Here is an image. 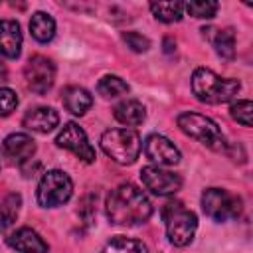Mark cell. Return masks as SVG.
I'll return each instance as SVG.
<instances>
[{"instance_id":"cell-5","label":"cell","mask_w":253,"mask_h":253,"mask_svg":"<svg viewBox=\"0 0 253 253\" xmlns=\"http://www.w3.org/2000/svg\"><path fill=\"white\" fill-rule=\"evenodd\" d=\"M178 126L184 134L190 138L202 142L204 146L211 150H223L225 148V136L215 121H211L206 115L200 113H182L178 117Z\"/></svg>"},{"instance_id":"cell-2","label":"cell","mask_w":253,"mask_h":253,"mask_svg":"<svg viewBox=\"0 0 253 253\" xmlns=\"http://www.w3.org/2000/svg\"><path fill=\"white\" fill-rule=\"evenodd\" d=\"M241 85L237 79L219 77L215 71L198 67L192 75V91L198 101L208 105H221L231 101L239 93Z\"/></svg>"},{"instance_id":"cell-3","label":"cell","mask_w":253,"mask_h":253,"mask_svg":"<svg viewBox=\"0 0 253 253\" xmlns=\"http://www.w3.org/2000/svg\"><path fill=\"white\" fill-rule=\"evenodd\" d=\"M162 219L166 225V237L176 247H186L192 243L198 229V217L194 211L184 208L182 202H168L162 208Z\"/></svg>"},{"instance_id":"cell-4","label":"cell","mask_w":253,"mask_h":253,"mask_svg":"<svg viewBox=\"0 0 253 253\" xmlns=\"http://www.w3.org/2000/svg\"><path fill=\"white\" fill-rule=\"evenodd\" d=\"M101 148L111 160L126 166L138 158L142 142H140L138 132L132 128H111L103 132Z\"/></svg>"},{"instance_id":"cell-6","label":"cell","mask_w":253,"mask_h":253,"mask_svg":"<svg viewBox=\"0 0 253 253\" xmlns=\"http://www.w3.org/2000/svg\"><path fill=\"white\" fill-rule=\"evenodd\" d=\"M73 194V182L63 170H49L38 184V204L43 208H57Z\"/></svg>"},{"instance_id":"cell-27","label":"cell","mask_w":253,"mask_h":253,"mask_svg":"<svg viewBox=\"0 0 253 253\" xmlns=\"http://www.w3.org/2000/svg\"><path fill=\"white\" fill-rule=\"evenodd\" d=\"M16 107H18V95L8 87H0V117H8Z\"/></svg>"},{"instance_id":"cell-21","label":"cell","mask_w":253,"mask_h":253,"mask_svg":"<svg viewBox=\"0 0 253 253\" xmlns=\"http://www.w3.org/2000/svg\"><path fill=\"white\" fill-rule=\"evenodd\" d=\"M150 12L154 14L156 20L172 24V22H180L182 20L184 4L182 2H152L150 4Z\"/></svg>"},{"instance_id":"cell-26","label":"cell","mask_w":253,"mask_h":253,"mask_svg":"<svg viewBox=\"0 0 253 253\" xmlns=\"http://www.w3.org/2000/svg\"><path fill=\"white\" fill-rule=\"evenodd\" d=\"M123 40H125L126 47H130V49L136 51V53L148 51V47H150V40H148L146 36L138 34V32H125V34H123Z\"/></svg>"},{"instance_id":"cell-10","label":"cell","mask_w":253,"mask_h":253,"mask_svg":"<svg viewBox=\"0 0 253 253\" xmlns=\"http://www.w3.org/2000/svg\"><path fill=\"white\" fill-rule=\"evenodd\" d=\"M140 180L154 196H172L182 188V178L160 166H144L140 170Z\"/></svg>"},{"instance_id":"cell-1","label":"cell","mask_w":253,"mask_h":253,"mask_svg":"<svg viewBox=\"0 0 253 253\" xmlns=\"http://www.w3.org/2000/svg\"><path fill=\"white\" fill-rule=\"evenodd\" d=\"M105 211L111 223L132 227L148 221L152 215V204L138 186L126 182L109 192Z\"/></svg>"},{"instance_id":"cell-13","label":"cell","mask_w":253,"mask_h":253,"mask_svg":"<svg viewBox=\"0 0 253 253\" xmlns=\"http://www.w3.org/2000/svg\"><path fill=\"white\" fill-rule=\"evenodd\" d=\"M6 243L20 251V253H47V243L42 239V235L30 227H20L14 233L6 237Z\"/></svg>"},{"instance_id":"cell-23","label":"cell","mask_w":253,"mask_h":253,"mask_svg":"<svg viewBox=\"0 0 253 253\" xmlns=\"http://www.w3.org/2000/svg\"><path fill=\"white\" fill-rule=\"evenodd\" d=\"M97 91H99V95H103L105 99H111V97H119V95L128 93V85H126V81H123V79L117 77V75H105V77H101V81L97 83Z\"/></svg>"},{"instance_id":"cell-18","label":"cell","mask_w":253,"mask_h":253,"mask_svg":"<svg viewBox=\"0 0 253 253\" xmlns=\"http://www.w3.org/2000/svg\"><path fill=\"white\" fill-rule=\"evenodd\" d=\"M61 101H63V107L69 113L79 115V117L85 115L93 105L91 93L87 89H83V87H67L63 91V95H61Z\"/></svg>"},{"instance_id":"cell-8","label":"cell","mask_w":253,"mask_h":253,"mask_svg":"<svg viewBox=\"0 0 253 253\" xmlns=\"http://www.w3.org/2000/svg\"><path fill=\"white\" fill-rule=\"evenodd\" d=\"M24 77L28 87L38 93V95H45L55 81V65L51 59H47L45 55H32L24 67Z\"/></svg>"},{"instance_id":"cell-7","label":"cell","mask_w":253,"mask_h":253,"mask_svg":"<svg viewBox=\"0 0 253 253\" xmlns=\"http://www.w3.org/2000/svg\"><path fill=\"white\" fill-rule=\"evenodd\" d=\"M202 210L213 221H229L241 213V200L227 190L208 188L202 194Z\"/></svg>"},{"instance_id":"cell-29","label":"cell","mask_w":253,"mask_h":253,"mask_svg":"<svg viewBox=\"0 0 253 253\" xmlns=\"http://www.w3.org/2000/svg\"><path fill=\"white\" fill-rule=\"evenodd\" d=\"M174 45H176V43H172V40H170V38H166V40H164V51H166V53H170Z\"/></svg>"},{"instance_id":"cell-16","label":"cell","mask_w":253,"mask_h":253,"mask_svg":"<svg viewBox=\"0 0 253 253\" xmlns=\"http://www.w3.org/2000/svg\"><path fill=\"white\" fill-rule=\"evenodd\" d=\"M204 36L210 38V42L213 43L215 51L219 57L223 59H233L235 57V34L231 28H223V30H215V28H204L202 30Z\"/></svg>"},{"instance_id":"cell-28","label":"cell","mask_w":253,"mask_h":253,"mask_svg":"<svg viewBox=\"0 0 253 253\" xmlns=\"http://www.w3.org/2000/svg\"><path fill=\"white\" fill-rule=\"evenodd\" d=\"M8 79V69H6V65L0 61V83H4Z\"/></svg>"},{"instance_id":"cell-24","label":"cell","mask_w":253,"mask_h":253,"mask_svg":"<svg viewBox=\"0 0 253 253\" xmlns=\"http://www.w3.org/2000/svg\"><path fill=\"white\" fill-rule=\"evenodd\" d=\"M186 12L194 18H200V20H210L217 14V8L219 4L217 2H211V0H192L188 4H184Z\"/></svg>"},{"instance_id":"cell-20","label":"cell","mask_w":253,"mask_h":253,"mask_svg":"<svg viewBox=\"0 0 253 253\" xmlns=\"http://www.w3.org/2000/svg\"><path fill=\"white\" fill-rule=\"evenodd\" d=\"M101 253H148V249L140 239L117 235V237H113L111 241L105 243Z\"/></svg>"},{"instance_id":"cell-17","label":"cell","mask_w":253,"mask_h":253,"mask_svg":"<svg viewBox=\"0 0 253 253\" xmlns=\"http://www.w3.org/2000/svg\"><path fill=\"white\" fill-rule=\"evenodd\" d=\"M113 113H115V119H117L119 123L126 125V126H136V125H140V123L146 119V109H144V105H142L140 101H136V99L121 101V103L113 109Z\"/></svg>"},{"instance_id":"cell-22","label":"cell","mask_w":253,"mask_h":253,"mask_svg":"<svg viewBox=\"0 0 253 253\" xmlns=\"http://www.w3.org/2000/svg\"><path fill=\"white\" fill-rule=\"evenodd\" d=\"M20 196L18 194H8L2 202H0V233H4L18 217V210H20Z\"/></svg>"},{"instance_id":"cell-14","label":"cell","mask_w":253,"mask_h":253,"mask_svg":"<svg viewBox=\"0 0 253 253\" xmlns=\"http://www.w3.org/2000/svg\"><path fill=\"white\" fill-rule=\"evenodd\" d=\"M22 125L28 130H34V132H40V134H47L59 125V115L51 107H36V109H30L24 115Z\"/></svg>"},{"instance_id":"cell-25","label":"cell","mask_w":253,"mask_h":253,"mask_svg":"<svg viewBox=\"0 0 253 253\" xmlns=\"http://www.w3.org/2000/svg\"><path fill=\"white\" fill-rule=\"evenodd\" d=\"M229 113H231V119L237 121L239 125L251 126V115H253L251 101H237V103H233L231 109H229Z\"/></svg>"},{"instance_id":"cell-9","label":"cell","mask_w":253,"mask_h":253,"mask_svg":"<svg viewBox=\"0 0 253 253\" xmlns=\"http://www.w3.org/2000/svg\"><path fill=\"white\" fill-rule=\"evenodd\" d=\"M55 142H57V146H61V148L73 152L77 158H81V160L87 162V164L95 160V148L91 146V142H89V138H87V132H85L77 123H67V125L59 130Z\"/></svg>"},{"instance_id":"cell-19","label":"cell","mask_w":253,"mask_h":253,"mask_svg":"<svg viewBox=\"0 0 253 253\" xmlns=\"http://www.w3.org/2000/svg\"><path fill=\"white\" fill-rule=\"evenodd\" d=\"M30 32H32L34 40H38L40 43H47L55 36V22L49 14L36 12V14H32V20H30Z\"/></svg>"},{"instance_id":"cell-15","label":"cell","mask_w":253,"mask_h":253,"mask_svg":"<svg viewBox=\"0 0 253 253\" xmlns=\"http://www.w3.org/2000/svg\"><path fill=\"white\" fill-rule=\"evenodd\" d=\"M22 49V32L18 22L0 20V53L4 57L16 59Z\"/></svg>"},{"instance_id":"cell-11","label":"cell","mask_w":253,"mask_h":253,"mask_svg":"<svg viewBox=\"0 0 253 253\" xmlns=\"http://www.w3.org/2000/svg\"><path fill=\"white\" fill-rule=\"evenodd\" d=\"M144 152L146 156L156 162L158 166H174L180 162V150L174 146V142L162 134H150L144 140Z\"/></svg>"},{"instance_id":"cell-12","label":"cell","mask_w":253,"mask_h":253,"mask_svg":"<svg viewBox=\"0 0 253 253\" xmlns=\"http://www.w3.org/2000/svg\"><path fill=\"white\" fill-rule=\"evenodd\" d=\"M2 152L4 156L12 162V164H22L26 160H30L36 152V142L32 136L22 134V132H14L10 136L4 138L2 144Z\"/></svg>"}]
</instances>
